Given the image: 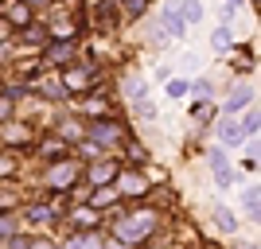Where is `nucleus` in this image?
Instances as JSON below:
<instances>
[{"instance_id":"f257e3e1","label":"nucleus","mask_w":261,"mask_h":249,"mask_svg":"<svg viewBox=\"0 0 261 249\" xmlns=\"http://www.w3.org/2000/svg\"><path fill=\"white\" fill-rule=\"evenodd\" d=\"M152 230H156V210H133V214L117 218L113 234H117L121 245H137V241H144Z\"/></svg>"},{"instance_id":"f03ea898","label":"nucleus","mask_w":261,"mask_h":249,"mask_svg":"<svg viewBox=\"0 0 261 249\" xmlns=\"http://www.w3.org/2000/svg\"><path fill=\"white\" fill-rule=\"evenodd\" d=\"M86 141L98 144V148H113V144L125 141V129H121V121H113V117H98V121L86 125Z\"/></svg>"},{"instance_id":"7ed1b4c3","label":"nucleus","mask_w":261,"mask_h":249,"mask_svg":"<svg viewBox=\"0 0 261 249\" xmlns=\"http://www.w3.org/2000/svg\"><path fill=\"white\" fill-rule=\"evenodd\" d=\"M78 175H82V168H78L74 160H59L47 172V187H55V191H70V187L78 183Z\"/></svg>"},{"instance_id":"20e7f679","label":"nucleus","mask_w":261,"mask_h":249,"mask_svg":"<svg viewBox=\"0 0 261 249\" xmlns=\"http://www.w3.org/2000/svg\"><path fill=\"white\" fill-rule=\"evenodd\" d=\"M160 27H164L168 39H184L187 35V23H184V16H179V4H175V0H168L160 8Z\"/></svg>"},{"instance_id":"39448f33","label":"nucleus","mask_w":261,"mask_h":249,"mask_svg":"<svg viewBox=\"0 0 261 249\" xmlns=\"http://www.w3.org/2000/svg\"><path fill=\"white\" fill-rule=\"evenodd\" d=\"M113 187H117V195H125V199H141L144 191H148V175H141V172H117Z\"/></svg>"},{"instance_id":"423d86ee","label":"nucleus","mask_w":261,"mask_h":249,"mask_svg":"<svg viewBox=\"0 0 261 249\" xmlns=\"http://www.w3.org/2000/svg\"><path fill=\"white\" fill-rule=\"evenodd\" d=\"M253 94H257V90H253L250 82H246V86H234V90H230V98L222 101V113H226V117H238L242 109H250L253 101H257Z\"/></svg>"},{"instance_id":"0eeeda50","label":"nucleus","mask_w":261,"mask_h":249,"mask_svg":"<svg viewBox=\"0 0 261 249\" xmlns=\"http://www.w3.org/2000/svg\"><path fill=\"white\" fill-rule=\"evenodd\" d=\"M207 163H211V172H215V183L218 187H230V183H234V168H230V156H226L222 144L207 156Z\"/></svg>"},{"instance_id":"6e6552de","label":"nucleus","mask_w":261,"mask_h":249,"mask_svg":"<svg viewBox=\"0 0 261 249\" xmlns=\"http://www.w3.org/2000/svg\"><path fill=\"white\" fill-rule=\"evenodd\" d=\"M117 163L113 160H90V172H86V179H90V187H109L113 179H117Z\"/></svg>"},{"instance_id":"1a4fd4ad","label":"nucleus","mask_w":261,"mask_h":249,"mask_svg":"<svg viewBox=\"0 0 261 249\" xmlns=\"http://www.w3.org/2000/svg\"><path fill=\"white\" fill-rule=\"evenodd\" d=\"M246 141H250V136H246L238 117H226L218 125V144H222V148H234V144H246Z\"/></svg>"},{"instance_id":"9d476101","label":"nucleus","mask_w":261,"mask_h":249,"mask_svg":"<svg viewBox=\"0 0 261 249\" xmlns=\"http://www.w3.org/2000/svg\"><path fill=\"white\" fill-rule=\"evenodd\" d=\"M63 249H106V241H101L98 230H78V234H70V238H66Z\"/></svg>"},{"instance_id":"9b49d317","label":"nucleus","mask_w":261,"mask_h":249,"mask_svg":"<svg viewBox=\"0 0 261 249\" xmlns=\"http://www.w3.org/2000/svg\"><path fill=\"white\" fill-rule=\"evenodd\" d=\"M0 141L4 144H28L32 141V129H28V125H16V121H0Z\"/></svg>"},{"instance_id":"f8f14e48","label":"nucleus","mask_w":261,"mask_h":249,"mask_svg":"<svg viewBox=\"0 0 261 249\" xmlns=\"http://www.w3.org/2000/svg\"><path fill=\"white\" fill-rule=\"evenodd\" d=\"M59 214L51 203H28V210H23V218L32 222V226H39V222H51V218Z\"/></svg>"},{"instance_id":"ddd939ff","label":"nucleus","mask_w":261,"mask_h":249,"mask_svg":"<svg viewBox=\"0 0 261 249\" xmlns=\"http://www.w3.org/2000/svg\"><path fill=\"white\" fill-rule=\"evenodd\" d=\"M70 59H74V43H55L51 51L43 54V63H47V66H66Z\"/></svg>"},{"instance_id":"4468645a","label":"nucleus","mask_w":261,"mask_h":249,"mask_svg":"<svg viewBox=\"0 0 261 249\" xmlns=\"http://www.w3.org/2000/svg\"><path fill=\"white\" fill-rule=\"evenodd\" d=\"M70 222H74L78 230H94L98 226V210H94V206H74V210H70Z\"/></svg>"},{"instance_id":"2eb2a0df","label":"nucleus","mask_w":261,"mask_h":249,"mask_svg":"<svg viewBox=\"0 0 261 249\" xmlns=\"http://www.w3.org/2000/svg\"><path fill=\"white\" fill-rule=\"evenodd\" d=\"M144 90H148V82H144L141 74H129L125 82H121V94H125V101H137V98H144Z\"/></svg>"},{"instance_id":"dca6fc26","label":"nucleus","mask_w":261,"mask_h":249,"mask_svg":"<svg viewBox=\"0 0 261 249\" xmlns=\"http://www.w3.org/2000/svg\"><path fill=\"white\" fill-rule=\"evenodd\" d=\"M242 206H246V218L250 222H257V214H261V199H257V187H242Z\"/></svg>"},{"instance_id":"f3484780","label":"nucleus","mask_w":261,"mask_h":249,"mask_svg":"<svg viewBox=\"0 0 261 249\" xmlns=\"http://www.w3.org/2000/svg\"><path fill=\"white\" fill-rule=\"evenodd\" d=\"M82 136H86V125H82V121H63V129H59V141L63 144H78Z\"/></svg>"},{"instance_id":"a211bd4d","label":"nucleus","mask_w":261,"mask_h":249,"mask_svg":"<svg viewBox=\"0 0 261 249\" xmlns=\"http://www.w3.org/2000/svg\"><path fill=\"white\" fill-rule=\"evenodd\" d=\"M90 74H94V70H66L59 82H63V90H86L90 86Z\"/></svg>"},{"instance_id":"6ab92c4d","label":"nucleus","mask_w":261,"mask_h":249,"mask_svg":"<svg viewBox=\"0 0 261 249\" xmlns=\"http://www.w3.org/2000/svg\"><path fill=\"white\" fill-rule=\"evenodd\" d=\"M215 226L222 230V234H238V218H234V210H226V206H215Z\"/></svg>"},{"instance_id":"aec40b11","label":"nucleus","mask_w":261,"mask_h":249,"mask_svg":"<svg viewBox=\"0 0 261 249\" xmlns=\"http://www.w3.org/2000/svg\"><path fill=\"white\" fill-rule=\"evenodd\" d=\"M175 4H179V16H184L187 27L203 20V4H199V0H175Z\"/></svg>"},{"instance_id":"412c9836","label":"nucleus","mask_w":261,"mask_h":249,"mask_svg":"<svg viewBox=\"0 0 261 249\" xmlns=\"http://www.w3.org/2000/svg\"><path fill=\"white\" fill-rule=\"evenodd\" d=\"M4 20H8V27H23V23H32V8L16 0V4L8 8V16H4Z\"/></svg>"},{"instance_id":"4be33fe9","label":"nucleus","mask_w":261,"mask_h":249,"mask_svg":"<svg viewBox=\"0 0 261 249\" xmlns=\"http://www.w3.org/2000/svg\"><path fill=\"white\" fill-rule=\"evenodd\" d=\"M242 129H246V136H257V129H261V113H257V101H253L250 109H242Z\"/></svg>"},{"instance_id":"5701e85b","label":"nucleus","mask_w":261,"mask_h":249,"mask_svg":"<svg viewBox=\"0 0 261 249\" xmlns=\"http://www.w3.org/2000/svg\"><path fill=\"white\" fill-rule=\"evenodd\" d=\"M117 187L109 183V187H98V191H94V195H90V206H94V210H101V206H109V203H117Z\"/></svg>"},{"instance_id":"b1692460","label":"nucleus","mask_w":261,"mask_h":249,"mask_svg":"<svg viewBox=\"0 0 261 249\" xmlns=\"http://www.w3.org/2000/svg\"><path fill=\"white\" fill-rule=\"evenodd\" d=\"M168 98L172 101L191 98V82H187V78H168Z\"/></svg>"},{"instance_id":"393cba45","label":"nucleus","mask_w":261,"mask_h":249,"mask_svg":"<svg viewBox=\"0 0 261 249\" xmlns=\"http://www.w3.org/2000/svg\"><path fill=\"white\" fill-rule=\"evenodd\" d=\"M66 148H70V144H63L59 136H51L39 152H43V160H66Z\"/></svg>"},{"instance_id":"a878e982","label":"nucleus","mask_w":261,"mask_h":249,"mask_svg":"<svg viewBox=\"0 0 261 249\" xmlns=\"http://www.w3.org/2000/svg\"><path fill=\"white\" fill-rule=\"evenodd\" d=\"M230 43H234V35H230V27H226V23L211 32V47H215V51H230Z\"/></svg>"},{"instance_id":"bb28decb","label":"nucleus","mask_w":261,"mask_h":249,"mask_svg":"<svg viewBox=\"0 0 261 249\" xmlns=\"http://www.w3.org/2000/svg\"><path fill=\"white\" fill-rule=\"evenodd\" d=\"M39 94H43V98H66V90H63V82H59V78L39 82Z\"/></svg>"},{"instance_id":"cd10ccee","label":"nucleus","mask_w":261,"mask_h":249,"mask_svg":"<svg viewBox=\"0 0 261 249\" xmlns=\"http://www.w3.org/2000/svg\"><path fill=\"white\" fill-rule=\"evenodd\" d=\"M133 109H137V117H141V121H156V105L148 98H137V101H133Z\"/></svg>"},{"instance_id":"c85d7f7f","label":"nucleus","mask_w":261,"mask_h":249,"mask_svg":"<svg viewBox=\"0 0 261 249\" xmlns=\"http://www.w3.org/2000/svg\"><path fill=\"white\" fill-rule=\"evenodd\" d=\"M16 234H20V230H16V218H12V214H4V210H0V241L16 238Z\"/></svg>"},{"instance_id":"c756f323","label":"nucleus","mask_w":261,"mask_h":249,"mask_svg":"<svg viewBox=\"0 0 261 249\" xmlns=\"http://www.w3.org/2000/svg\"><path fill=\"white\" fill-rule=\"evenodd\" d=\"M191 94H195L199 101H211V98H215V94H211V82H207V78H199V82H191Z\"/></svg>"},{"instance_id":"7c9ffc66","label":"nucleus","mask_w":261,"mask_h":249,"mask_svg":"<svg viewBox=\"0 0 261 249\" xmlns=\"http://www.w3.org/2000/svg\"><path fill=\"white\" fill-rule=\"evenodd\" d=\"M16 172V160H12V156H4V152H0V179H4V175H12Z\"/></svg>"},{"instance_id":"2f4dec72","label":"nucleus","mask_w":261,"mask_h":249,"mask_svg":"<svg viewBox=\"0 0 261 249\" xmlns=\"http://www.w3.org/2000/svg\"><path fill=\"white\" fill-rule=\"evenodd\" d=\"M12 105H16V101H12L8 94H0V121H8V117H12Z\"/></svg>"},{"instance_id":"473e14b6","label":"nucleus","mask_w":261,"mask_h":249,"mask_svg":"<svg viewBox=\"0 0 261 249\" xmlns=\"http://www.w3.org/2000/svg\"><path fill=\"white\" fill-rule=\"evenodd\" d=\"M144 8H148V0H129V16H133V20H137Z\"/></svg>"},{"instance_id":"72a5a7b5","label":"nucleus","mask_w":261,"mask_h":249,"mask_svg":"<svg viewBox=\"0 0 261 249\" xmlns=\"http://www.w3.org/2000/svg\"><path fill=\"white\" fill-rule=\"evenodd\" d=\"M28 245H32V241L20 238V234H16V238H8V249H28Z\"/></svg>"},{"instance_id":"f704fd0d","label":"nucleus","mask_w":261,"mask_h":249,"mask_svg":"<svg viewBox=\"0 0 261 249\" xmlns=\"http://www.w3.org/2000/svg\"><path fill=\"white\" fill-rule=\"evenodd\" d=\"M8 35H12V27H8V20L0 16V43H8Z\"/></svg>"},{"instance_id":"c9c22d12","label":"nucleus","mask_w":261,"mask_h":249,"mask_svg":"<svg viewBox=\"0 0 261 249\" xmlns=\"http://www.w3.org/2000/svg\"><path fill=\"white\" fill-rule=\"evenodd\" d=\"M129 152H133V160H148V152H144L141 144H129Z\"/></svg>"},{"instance_id":"e433bc0d","label":"nucleus","mask_w":261,"mask_h":249,"mask_svg":"<svg viewBox=\"0 0 261 249\" xmlns=\"http://www.w3.org/2000/svg\"><path fill=\"white\" fill-rule=\"evenodd\" d=\"M28 249H55V245H51V241H47V238H35V241H32V245H28Z\"/></svg>"},{"instance_id":"4c0bfd02","label":"nucleus","mask_w":261,"mask_h":249,"mask_svg":"<svg viewBox=\"0 0 261 249\" xmlns=\"http://www.w3.org/2000/svg\"><path fill=\"white\" fill-rule=\"evenodd\" d=\"M226 8H230V12H238V8H246V0H226Z\"/></svg>"},{"instance_id":"58836bf2","label":"nucleus","mask_w":261,"mask_h":249,"mask_svg":"<svg viewBox=\"0 0 261 249\" xmlns=\"http://www.w3.org/2000/svg\"><path fill=\"white\" fill-rule=\"evenodd\" d=\"M20 4H51V0H20Z\"/></svg>"},{"instance_id":"ea45409f","label":"nucleus","mask_w":261,"mask_h":249,"mask_svg":"<svg viewBox=\"0 0 261 249\" xmlns=\"http://www.w3.org/2000/svg\"><path fill=\"white\" fill-rule=\"evenodd\" d=\"M242 249H257V245H253V241H250V245H242Z\"/></svg>"}]
</instances>
